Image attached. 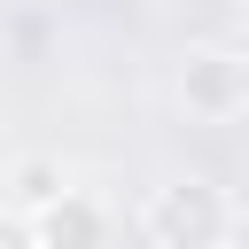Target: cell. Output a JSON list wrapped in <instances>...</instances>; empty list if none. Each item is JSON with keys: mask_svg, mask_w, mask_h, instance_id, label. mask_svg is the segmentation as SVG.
I'll return each instance as SVG.
<instances>
[{"mask_svg": "<svg viewBox=\"0 0 249 249\" xmlns=\"http://www.w3.org/2000/svg\"><path fill=\"white\" fill-rule=\"evenodd\" d=\"M31 233H39V249H109V202L70 187L47 218H31Z\"/></svg>", "mask_w": 249, "mask_h": 249, "instance_id": "cell-3", "label": "cell"}, {"mask_svg": "<svg viewBox=\"0 0 249 249\" xmlns=\"http://www.w3.org/2000/svg\"><path fill=\"white\" fill-rule=\"evenodd\" d=\"M171 101L187 109V124L249 117V54L241 47H187L179 70H171Z\"/></svg>", "mask_w": 249, "mask_h": 249, "instance_id": "cell-2", "label": "cell"}, {"mask_svg": "<svg viewBox=\"0 0 249 249\" xmlns=\"http://www.w3.org/2000/svg\"><path fill=\"white\" fill-rule=\"evenodd\" d=\"M233 16H241V23H249V0H233Z\"/></svg>", "mask_w": 249, "mask_h": 249, "instance_id": "cell-6", "label": "cell"}, {"mask_svg": "<svg viewBox=\"0 0 249 249\" xmlns=\"http://www.w3.org/2000/svg\"><path fill=\"white\" fill-rule=\"evenodd\" d=\"M233 226H241L233 195H226L218 179H202V171L163 179V187H148V202H140V233H148L156 249H226Z\"/></svg>", "mask_w": 249, "mask_h": 249, "instance_id": "cell-1", "label": "cell"}, {"mask_svg": "<svg viewBox=\"0 0 249 249\" xmlns=\"http://www.w3.org/2000/svg\"><path fill=\"white\" fill-rule=\"evenodd\" d=\"M0 249H39V233H31L16 210H0Z\"/></svg>", "mask_w": 249, "mask_h": 249, "instance_id": "cell-5", "label": "cell"}, {"mask_svg": "<svg viewBox=\"0 0 249 249\" xmlns=\"http://www.w3.org/2000/svg\"><path fill=\"white\" fill-rule=\"evenodd\" d=\"M70 187H78V179L62 171V156H16V163H8V187H0V210H16V218L31 226V218H47Z\"/></svg>", "mask_w": 249, "mask_h": 249, "instance_id": "cell-4", "label": "cell"}]
</instances>
